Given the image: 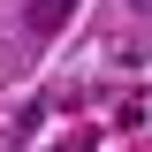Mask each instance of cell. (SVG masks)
<instances>
[{
  "instance_id": "6da1fadb",
  "label": "cell",
  "mask_w": 152,
  "mask_h": 152,
  "mask_svg": "<svg viewBox=\"0 0 152 152\" xmlns=\"http://www.w3.org/2000/svg\"><path fill=\"white\" fill-rule=\"evenodd\" d=\"M69 8H76V0H31V8H23V23H31V38H53L61 23H69Z\"/></svg>"
}]
</instances>
